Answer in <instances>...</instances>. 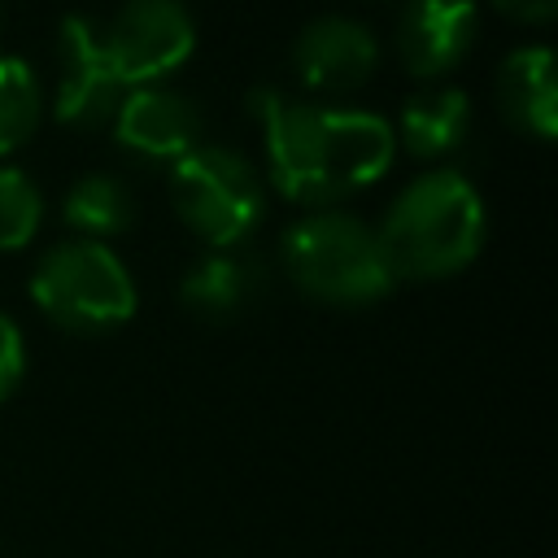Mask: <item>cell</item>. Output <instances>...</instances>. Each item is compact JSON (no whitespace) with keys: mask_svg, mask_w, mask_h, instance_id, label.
<instances>
[{"mask_svg":"<svg viewBox=\"0 0 558 558\" xmlns=\"http://www.w3.org/2000/svg\"><path fill=\"white\" fill-rule=\"evenodd\" d=\"M248 109L266 135L275 187L296 205H331L371 187L397 153V135L379 113L301 105L275 87H253Z\"/></svg>","mask_w":558,"mask_h":558,"instance_id":"1","label":"cell"},{"mask_svg":"<svg viewBox=\"0 0 558 558\" xmlns=\"http://www.w3.org/2000/svg\"><path fill=\"white\" fill-rule=\"evenodd\" d=\"M375 61L379 44L371 26L336 13L305 22L292 44V70L314 92H353L375 74Z\"/></svg>","mask_w":558,"mask_h":558,"instance_id":"8","label":"cell"},{"mask_svg":"<svg viewBox=\"0 0 558 558\" xmlns=\"http://www.w3.org/2000/svg\"><path fill=\"white\" fill-rule=\"evenodd\" d=\"M26 375V344H22V331L9 314H0V401L13 397V388L22 384Z\"/></svg>","mask_w":558,"mask_h":558,"instance_id":"17","label":"cell"},{"mask_svg":"<svg viewBox=\"0 0 558 558\" xmlns=\"http://www.w3.org/2000/svg\"><path fill=\"white\" fill-rule=\"evenodd\" d=\"M497 105L510 126L554 140L558 131V83H554V52L545 44L514 48L497 70Z\"/></svg>","mask_w":558,"mask_h":558,"instance_id":"11","label":"cell"},{"mask_svg":"<svg viewBox=\"0 0 558 558\" xmlns=\"http://www.w3.org/2000/svg\"><path fill=\"white\" fill-rule=\"evenodd\" d=\"M113 135L144 161H179L201 144V113L170 87H131L113 113Z\"/></svg>","mask_w":558,"mask_h":558,"instance_id":"9","label":"cell"},{"mask_svg":"<svg viewBox=\"0 0 558 558\" xmlns=\"http://www.w3.org/2000/svg\"><path fill=\"white\" fill-rule=\"evenodd\" d=\"M100 39L126 87H153L192 57L196 22L183 0H126Z\"/></svg>","mask_w":558,"mask_h":558,"instance_id":"6","label":"cell"},{"mask_svg":"<svg viewBox=\"0 0 558 558\" xmlns=\"http://www.w3.org/2000/svg\"><path fill=\"white\" fill-rule=\"evenodd\" d=\"M39 113H44V100H39L35 70L22 57L4 52L0 57V157L17 153L35 135Z\"/></svg>","mask_w":558,"mask_h":558,"instance_id":"15","label":"cell"},{"mask_svg":"<svg viewBox=\"0 0 558 558\" xmlns=\"http://www.w3.org/2000/svg\"><path fill=\"white\" fill-rule=\"evenodd\" d=\"M257 288V266L235 253H205L179 283V296L201 318H231L240 305H248Z\"/></svg>","mask_w":558,"mask_h":558,"instance_id":"13","label":"cell"},{"mask_svg":"<svg viewBox=\"0 0 558 558\" xmlns=\"http://www.w3.org/2000/svg\"><path fill=\"white\" fill-rule=\"evenodd\" d=\"M471 131V100L462 87H427L405 100L397 140L405 144L410 157H440L453 153Z\"/></svg>","mask_w":558,"mask_h":558,"instance_id":"12","label":"cell"},{"mask_svg":"<svg viewBox=\"0 0 558 558\" xmlns=\"http://www.w3.org/2000/svg\"><path fill=\"white\" fill-rule=\"evenodd\" d=\"M375 235L392 279H445L475 262L484 201L458 170H427L397 192Z\"/></svg>","mask_w":558,"mask_h":558,"instance_id":"2","label":"cell"},{"mask_svg":"<svg viewBox=\"0 0 558 558\" xmlns=\"http://www.w3.org/2000/svg\"><path fill=\"white\" fill-rule=\"evenodd\" d=\"M65 227L78 231V240H109L131 227V196L113 174H83L70 183L61 201Z\"/></svg>","mask_w":558,"mask_h":558,"instance_id":"14","label":"cell"},{"mask_svg":"<svg viewBox=\"0 0 558 558\" xmlns=\"http://www.w3.org/2000/svg\"><path fill=\"white\" fill-rule=\"evenodd\" d=\"M279 257L288 279L323 305H371L397 283L384 262L379 235L362 218L340 209L301 214L283 231Z\"/></svg>","mask_w":558,"mask_h":558,"instance_id":"3","label":"cell"},{"mask_svg":"<svg viewBox=\"0 0 558 558\" xmlns=\"http://www.w3.org/2000/svg\"><path fill=\"white\" fill-rule=\"evenodd\" d=\"M44 222V196L39 187L17 170V166H0V248L17 253L35 240Z\"/></svg>","mask_w":558,"mask_h":558,"instance_id":"16","label":"cell"},{"mask_svg":"<svg viewBox=\"0 0 558 558\" xmlns=\"http://www.w3.org/2000/svg\"><path fill=\"white\" fill-rule=\"evenodd\" d=\"M170 196L179 218L218 253L248 240L266 209L257 170L222 144H196L170 161Z\"/></svg>","mask_w":558,"mask_h":558,"instance_id":"5","label":"cell"},{"mask_svg":"<svg viewBox=\"0 0 558 558\" xmlns=\"http://www.w3.org/2000/svg\"><path fill=\"white\" fill-rule=\"evenodd\" d=\"M131 87L113 70L100 26L92 17H61V39H57V96L52 113L65 126H100L113 122L122 96Z\"/></svg>","mask_w":558,"mask_h":558,"instance_id":"7","label":"cell"},{"mask_svg":"<svg viewBox=\"0 0 558 558\" xmlns=\"http://www.w3.org/2000/svg\"><path fill=\"white\" fill-rule=\"evenodd\" d=\"M475 0H405L397 17V52L410 74L436 78L453 70L475 44Z\"/></svg>","mask_w":558,"mask_h":558,"instance_id":"10","label":"cell"},{"mask_svg":"<svg viewBox=\"0 0 558 558\" xmlns=\"http://www.w3.org/2000/svg\"><path fill=\"white\" fill-rule=\"evenodd\" d=\"M493 9H501L514 22H549L558 13V0H493Z\"/></svg>","mask_w":558,"mask_h":558,"instance_id":"18","label":"cell"},{"mask_svg":"<svg viewBox=\"0 0 558 558\" xmlns=\"http://www.w3.org/2000/svg\"><path fill=\"white\" fill-rule=\"evenodd\" d=\"M31 301L57 327L78 336H100L135 314V283L109 244L65 240L35 262Z\"/></svg>","mask_w":558,"mask_h":558,"instance_id":"4","label":"cell"}]
</instances>
